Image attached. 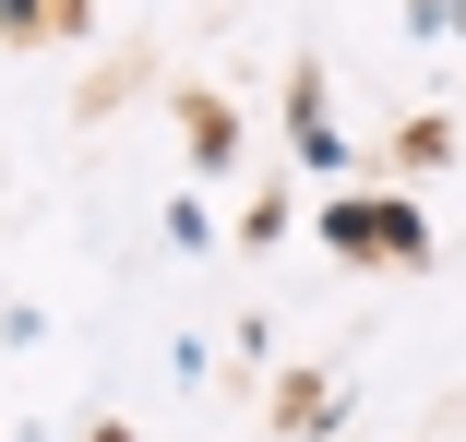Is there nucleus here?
<instances>
[{
	"label": "nucleus",
	"instance_id": "nucleus-3",
	"mask_svg": "<svg viewBox=\"0 0 466 442\" xmlns=\"http://www.w3.org/2000/svg\"><path fill=\"white\" fill-rule=\"evenodd\" d=\"M179 120H192V167H216V156H228V144H239V132H228V108H216V96H192V108H179Z\"/></svg>",
	"mask_w": 466,
	"mask_h": 442
},
{
	"label": "nucleus",
	"instance_id": "nucleus-2",
	"mask_svg": "<svg viewBox=\"0 0 466 442\" xmlns=\"http://www.w3.org/2000/svg\"><path fill=\"white\" fill-rule=\"evenodd\" d=\"M0 25H13V36H72L84 0H0Z\"/></svg>",
	"mask_w": 466,
	"mask_h": 442
},
{
	"label": "nucleus",
	"instance_id": "nucleus-4",
	"mask_svg": "<svg viewBox=\"0 0 466 442\" xmlns=\"http://www.w3.org/2000/svg\"><path fill=\"white\" fill-rule=\"evenodd\" d=\"M419 13H431V25H454V0H419Z\"/></svg>",
	"mask_w": 466,
	"mask_h": 442
},
{
	"label": "nucleus",
	"instance_id": "nucleus-1",
	"mask_svg": "<svg viewBox=\"0 0 466 442\" xmlns=\"http://www.w3.org/2000/svg\"><path fill=\"white\" fill-rule=\"evenodd\" d=\"M323 239H335V251H395V263H419V251H431V227H419L407 204H370V192H347V204L323 216Z\"/></svg>",
	"mask_w": 466,
	"mask_h": 442
}]
</instances>
